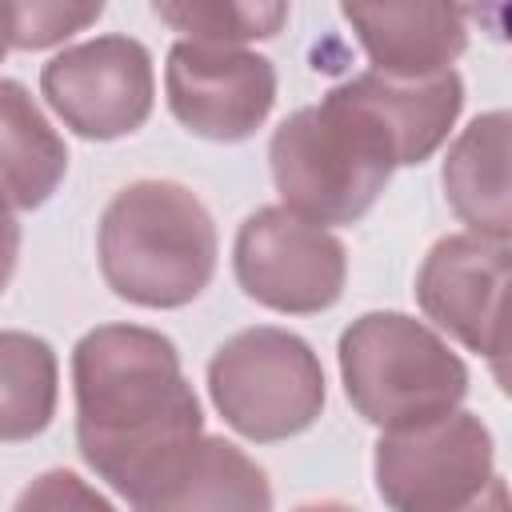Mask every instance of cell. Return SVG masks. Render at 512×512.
<instances>
[{"label":"cell","instance_id":"obj_10","mask_svg":"<svg viewBox=\"0 0 512 512\" xmlns=\"http://www.w3.org/2000/svg\"><path fill=\"white\" fill-rule=\"evenodd\" d=\"M504 288H508V240L480 232H456L428 248L416 272V304L424 316L496 364L504 356Z\"/></svg>","mask_w":512,"mask_h":512},{"label":"cell","instance_id":"obj_2","mask_svg":"<svg viewBox=\"0 0 512 512\" xmlns=\"http://www.w3.org/2000/svg\"><path fill=\"white\" fill-rule=\"evenodd\" d=\"M104 284L140 308L192 304L220 256L216 224L200 196L176 180H136L120 188L96 232Z\"/></svg>","mask_w":512,"mask_h":512},{"label":"cell","instance_id":"obj_17","mask_svg":"<svg viewBox=\"0 0 512 512\" xmlns=\"http://www.w3.org/2000/svg\"><path fill=\"white\" fill-rule=\"evenodd\" d=\"M156 16L204 44L272 40L288 24V0H152Z\"/></svg>","mask_w":512,"mask_h":512},{"label":"cell","instance_id":"obj_14","mask_svg":"<svg viewBox=\"0 0 512 512\" xmlns=\"http://www.w3.org/2000/svg\"><path fill=\"white\" fill-rule=\"evenodd\" d=\"M68 172L64 136L20 80H0V212L40 208Z\"/></svg>","mask_w":512,"mask_h":512},{"label":"cell","instance_id":"obj_12","mask_svg":"<svg viewBox=\"0 0 512 512\" xmlns=\"http://www.w3.org/2000/svg\"><path fill=\"white\" fill-rule=\"evenodd\" d=\"M388 136L400 164H424L452 132L464 108V80L456 68H440L428 76H392V72H360L340 84Z\"/></svg>","mask_w":512,"mask_h":512},{"label":"cell","instance_id":"obj_3","mask_svg":"<svg viewBox=\"0 0 512 512\" xmlns=\"http://www.w3.org/2000/svg\"><path fill=\"white\" fill-rule=\"evenodd\" d=\"M268 164L292 212L316 224H356L392 180L396 152L380 124L336 84L272 132Z\"/></svg>","mask_w":512,"mask_h":512},{"label":"cell","instance_id":"obj_11","mask_svg":"<svg viewBox=\"0 0 512 512\" xmlns=\"http://www.w3.org/2000/svg\"><path fill=\"white\" fill-rule=\"evenodd\" d=\"M340 12L376 72L428 76L468 48L460 0H340Z\"/></svg>","mask_w":512,"mask_h":512},{"label":"cell","instance_id":"obj_21","mask_svg":"<svg viewBox=\"0 0 512 512\" xmlns=\"http://www.w3.org/2000/svg\"><path fill=\"white\" fill-rule=\"evenodd\" d=\"M4 52H8V36H4V28H0V60H4Z\"/></svg>","mask_w":512,"mask_h":512},{"label":"cell","instance_id":"obj_9","mask_svg":"<svg viewBox=\"0 0 512 512\" xmlns=\"http://www.w3.org/2000/svg\"><path fill=\"white\" fill-rule=\"evenodd\" d=\"M164 92L172 116L204 140H248L276 104V68L240 44L180 40L168 52Z\"/></svg>","mask_w":512,"mask_h":512},{"label":"cell","instance_id":"obj_13","mask_svg":"<svg viewBox=\"0 0 512 512\" xmlns=\"http://www.w3.org/2000/svg\"><path fill=\"white\" fill-rule=\"evenodd\" d=\"M444 196L452 212L480 236H512V192H508V112L476 116L444 160Z\"/></svg>","mask_w":512,"mask_h":512},{"label":"cell","instance_id":"obj_15","mask_svg":"<svg viewBox=\"0 0 512 512\" xmlns=\"http://www.w3.org/2000/svg\"><path fill=\"white\" fill-rule=\"evenodd\" d=\"M60 368L48 340L0 332V444L40 436L56 416Z\"/></svg>","mask_w":512,"mask_h":512},{"label":"cell","instance_id":"obj_5","mask_svg":"<svg viewBox=\"0 0 512 512\" xmlns=\"http://www.w3.org/2000/svg\"><path fill=\"white\" fill-rule=\"evenodd\" d=\"M208 396L224 424L256 444L288 440L324 412V368L288 328H244L208 360Z\"/></svg>","mask_w":512,"mask_h":512},{"label":"cell","instance_id":"obj_6","mask_svg":"<svg viewBox=\"0 0 512 512\" xmlns=\"http://www.w3.org/2000/svg\"><path fill=\"white\" fill-rule=\"evenodd\" d=\"M376 492L400 512H456L480 500L496 480L492 432L476 412H444L436 420L392 428L372 456Z\"/></svg>","mask_w":512,"mask_h":512},{"label":"cell","instance_id":"obj_4","mask_svg":"<svg viewBox=\"0 0 512 512\" xmlns=\"http://www.w3.org/2000/svg\"><path fill=\"white\" fill-rule=\"evenodd\" d=\"M336 356L344 396L380 432L436 420L468 392L464 360L404 312H364L344 328Z\"/></svg>","mask_w":512,"mask_h":512},{"label":"cell","instance_id":"obj_1","mask_svg":"<svg viewBox=\"0 0 512 512\" xmlns=\"http://www.w3.org/2000/svg\"><path fill=\"white\" fill-rule=\"evenodd\" d=\"M72 392L84 464L132 508L160 512L204 436L176 344L156 328L100 324L72 348Z\"/></svg>","mask_w":512,"mask_h":512},{"label":"cell","instance_id":"obj_18","mask_svg":"<svg viewBox=\"0 0 512 512\" xmlns=\"http://www.w3.org/2000/svg\"><path fill=\"white\" fill-rule=\"evenodd\" d=\"M108 0H0V28L8 48L40 52L92 28Z\"/></svg>","mask_w":512,"mask_h":512},{"label":"cell","instance_id":"obj_7","mask_svg":"<svg viewBox=\"0 0 512 512\" xmlns=\"http://www.w3.org/2000/svg\"><path fill=\"white\" fill-rule=\"evenodd\" d=\"M232 268L256 304L284 316H312L340 300L348 252L324 224L288 204H268L240 224Z\"/></svg>","mask_w":512,"mask_h":512},{"label":"cell","instance_id":"obj_16","mask_svg":"<svg viewBox=\"0 0 512 512\" xmlns=\"http://www.w3.org/2000/svg\"><path fill=\"white\" fill-rule=\"evenodd\" d=\"M164 508H272L264 468L224 436H200Z\"/></svg>","mask_w":512,"mask_h":512},{"label":"cell","instance_id":"obj_20","mask_svg":"<svg viewBox=\"0 0 512 512\" xmlns=\"http://www.w3.org/2000/svg\"><path fill=\"white\" fill-rule=\"evenodd\" d=\"M16 256H20V224L12 212H0V292L16 272Z\"/></svg>","mask_w":512,"mask_h":512},{"label":"cell","instance_id":"obj_19","mask_svg":"<svg viewBox=\"0 0 512 512\" xmlns=\"http://www.w3.org/2000/svg\"><path fill=\"white\" fill-rule=\"evenodd\" d=\"M32 504H48V508H56V504L108 508V500H104L100 492L80 488V476H72V472H48V476H40V484L20 496V508H32Z\"/></svg>","mask_w":512,"mask_h":512},{"label":"cell","instance_id":"obj_8","mask_svg":"<svg viewBox=\"0 0 512 512\" xmlns=\"http://www.w3.org/2000/svg\"><path fill=\"white\" fill-rule=\"evenodd\" d=\"M40 92L76 136L120 140L152 116V56L132 36H96L56 52L40 68Z\"/></svg>","mask_w":512,"mask_h":512}]
</instances>
